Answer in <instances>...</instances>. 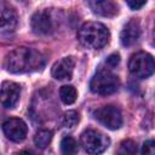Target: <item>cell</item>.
<instances>
[{
    "mask_svg": "<svg viewBox=\"0 0 155 155\" xmlns=\"http://www.w3.org/2000/svg\"><path fill=\"white\" fill-rule=\"evenodd\" d=\"M45 65V57L41 52L21 46L12 50L5 59V67L10 73L22 74L41 69Z\"/></svg>",
    "mask_w": 155,
    "mask_h": 155,
    "instance_id": "obj_1",
    "label": "cell"
},
{
    "mask_svg": "<svg viewBox=\"0 0 155 155\" xmlns=\"http://www.w3.org/2000/svg\"><path fill=\"white\" fill-rule=\"evenodd\" d=\"M80 44L87 48L98 50L105 46L110 39L109 29L99 22H87L81 25L78 33Z\"/></svg>",
    "mask_w": 155,
    "mask_h": 155,
    "instance_id": "obj_2",
    "label": "cell"
},
{
    "mask_svg": "<svg viewBox=\"0 0 155 155\" xmlns=\"http://www.w3.org/2000/svg\"><path fill=\"white\" fill-rule=\"evenodd\" d=\"M120 87V80L117 75L111 73L107 68H101L93 75L90 82V88L93 93L99 96H108L115 93Z\"/></svg>",
    "mask_w": 155,
    "mask_h": 155,
    "instance_id": "obj_3",
    "label": "cell"
},
{
    "mask_svg": "<svg viewBox=\"0 0 155 155\" xmlns=\"http://www.w3.org/2000/svg\"><path fill=\"white\" fill-rule=\"evenodd\" d=\"M80 143L88 155H99L108 149L110 139L97 130H86L80 137Z\"/></svg>",
    "mask_w": 155,
    "mask_h": 155,
    "instance_id": "obj_4",
    "label": "cell"
},
{
    "mask_svg": "<svg viewBox=\"0 0 155 155\" xmlns=\"http://www.w3.org/2000/svg\"><path fill=\"white\" fill-rule=\"evenodd\" d=\"M131 74L139 79L149 78L155 73V58L148 52H137L131 56L128 62Z\"/></svg>",
    "mask_w": 155,
    "mask_h": 155,
    "instance_id": "obj_5",
    "label": "cell"
},
{
    "mask_svg": "<svg viewBox=\"0 0 155 155\" xmlns=\"http://www.w3.org/2000/svg\"><path fill=\"white\" fill-rule=\"evenodd\" d=\"M94 119L109 130H119L122 126V114L114 105H103L94 110Z\"/></svg>",
    "mask_w": 155,
    "mask_h": 155,
    "instance_id": "obj_6",
    "label": "cell"
},
{
    "mask_svg": "<svg viewBox=\"0 0 155 155\" xmlns=\"http://www.w3.org/2000/svg\"><path fill=\"white\" fill-rule=\"evenodd\" d=\"M4 134L12 142H22L28 133L27 124L18 117H10L2 124Z\"/></svg>",
    "mask_w": 155,
    "mask_h": 155,
    "instance_id": "obj_7",
    "label": "cell"
},
{
    "mask_svg": "<svg viewBox=\"0 0 155 155\" xmlns=\"http://www.w3.org/2000/svg\"><path fill=\"white\" fill-rule=\"evenodd\" d=\"M31 29L38 35H48L53 30V19L47 10H40L35 12L30 21Z\"/></svg>",
    "mask_w": 155,
    "mask_h": 155,
    "instance_id": "obj_8",
    "label": "cell"
},
{
    "mask_svg": "<svg viewBox=\"0 0 155 155\" xmlns=\"http://www.w3.org/2000/svg\"><path fill=\"white\" fill-rule=\"evenodd\" d=\"M21 96V86L12 81H5L1 86V104L4 108H13Z\"/></svg>",
    "mask_w": 155,
    "mask_h": 155,
    "instance_id": "obj_9",
    "label": "cell"
},
{
    "mask_svg": "<svg viewBox=\"0 0 155 155\" xmlns=\"http://www.w3.org/2000/svg\"><path fill=\"white\" fill-rule=\"evenodd\" d=\"M140 36V25H139V21L136 19V18H132L130 19L124 29L121 30V34H120V40H121V44L126 47H130L132 45H134Z\"/></svg>",
    "mask_w": 155,
    "mask_h": 155,
    "instance_id": "obj_10",
    "label": "cell"
},
{
    "mask_svg": "<svg viewBox=\"0 0 155 155\" xmlns=\"http://www.w3.org/2000/svg\"><path fill=\"white\" fill-rule=\"evenodd\" d=\"M74 67H75L74 57H64L53 64L52 76L57 80H69L73 76Z\"/></svg>",
    "mask_w": 155,
    "mask_h": 155,
    "instance_id": "obj_11",
    "label": "cell"
},
{
    "mask_svg": "<svg viewBox=\"0 0 155 155\" xmlns=\"http://www.w3.org/2000/svg\"><path fill=\"white\" fill-rule=\"evenodd\" d=\"M1 34H10L17 27V13L13 7L1 2Z\"/></svg>",
    "mask_w": 155,
    "mask_h": 155,
    "instance_id": "obj_12",
    "label": "cell"
},
{
    "mask_svg": "<svg viewBox=\"0 0 155 155\" xmlns=\"http://www.w3.org/2000/svg\"><path fill=\"white\" fill-rule=\"evenodd\" d=\"M88 6L91 10L102 17H114L119 13V6L116 2L110 0H103V1H90Z\"/></svg>",
    "mask_w": 155,
    "mask_h": 155,
    "instance_id": "obj_13",
    "label": "cell"
},
{
    "mask_svg": "<svg viewBox=\"0 0 155 155\" xmlns=\"http://www.w3.org/2000/svg\"><path fill=\"white\" fill-rule=\"evenodd\" d=\"M59 97H61V101L64 104H73L76 101L78 92H76L74 86L64 85V86H62L59 88Z\"/></svg>",
    "mask_w": 155,
    "mask_h": 155,
    "instance_id": "obj_14",
    "label": "cell"
},
{
    "mask_svg": "<svg viewBox=\"0 0 155 155\" xmlns=\"http://www.w3.org/2000/svg\"><path fill=\"white\" fill-rule=\"evenodd\" d=\"M61 153L62 155H76L78 153L76 140L70 136H65L61 140Z\"/></svg>",
    "mask_w": 155,
    "mask_h": 155,
    "instance_id": "obj_15",
    "label": "cell"
},
{
    "mask_svg": "<svg viewBox=\"0 0 155 155\" xmlns=\"http://www.w3.org/2000/svg\"><path fill=\"white\" fill-rule=\"evenodd\" d=\"M52 140V131L50 130H40L34 136V143L38 148L45 149Z\"/></svg>",
    "mask_w": 155,
    "mask_h": 155,
    "instance_id": "obj_16",
    "label": "cell"
},
{
    "mask_svg": "<svg viewBox=\"0 0 155 155\" xmlns=\"http://www.w3.org/2000/svg\"><path fill=\"white\" fill-rule=\"evenodd\" d=\"M116 155H137V145L133 140L126 139L120 143Z\"/></svg>",
    "mask_w": 155,
    "mask_h": 155,
    "instance_id": "obj_17",
    "label": "cell"
},
{
    "mask_svg": "<svg viewBox=\"0 0 155 155\" xmlns=\"http://www.w3.org/2000/svg\"><path fill=\"white\" fill-rule=\"evenodd\" d=\"M79 114L75 111V110H68L64 113L63 115V119H62V125L65 127V128H74L78 124H79Z\"/></svg>",
    "mask_w": 155,
    "mask_h": 155,
    "instance_id": "obj_18",
    "label": "cell"
},
{
    "mask_svg": "<svg viewBox=\"0 0 155 155\" xmlns=\"http://www.w3.org/2000/svg\"><path fill=\"white\" fill-rule=\"evenodd\" d=\"M142 155H155V139H148L143 143Z\"/></svg>",
    "mask_w": 155,
    "mask_h": 155,
    "instance_id": "obj_19",
    "label": "cell"
},
{
    "mask_svg": "<svg viewBox=\"0 0 155 155\" xmlns=\"http://www.w3.org/2000/svg\"><path fill=\"white\" fill-rule=\"evenodd\" d=\"M119 62H120V56H119V53H113V54H110V56L107 58V61H105V63H107L108 67H110V68L116 67V65L119 64Z\"/></svg>",
    "mask_w": 155,
    "mask_h": 155,
    "instance_id": "obj_20",
    "label": "cell"
},
{
    "mask_svg": "<svg viewBox=\"0 0 155 155\" xmlns=\"http://www.w3.org/2000/svg\"><path fill=\"white\" fill-rule=\"evenodd\" d=\"M147 2L145 1H127V5L132 8V10H139L140 7H143Z\"/></svg>",
    "mask_w": 155,
    "mask_h": 155,
    "instance_id": "obj_21",
    "label": "cell"
},
{
    "mask_svg": "<svg viewBox=\"0 0 155 155\" xmlns=\"http://www.w3.org/2000/svg\"><path fill=\"white\" fill-rule=\"evenodd\" d=\"M16 155H33L29 150H21V151H18Z\"/></svg>",
    "mask_w": 155,
    "mask_h": 155,
    "instance_id": "obj_22",
    "label": "cell"
},
{
    "mask_svg": "<svg viewBox=\"0 0 155 155\" xmlns=\"http://www.w3.org/2000/svg\"><path fill=\"white\" fill-rule=\"evenodd\" d=\"M154 41H155V28H154Z\"/></svg>",
    "mask_w": 155,
    "mask_h": 155,
    "instance_id": "obj_23",
    "label": "cell"
}]
</instances>
